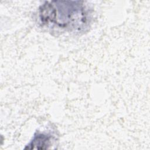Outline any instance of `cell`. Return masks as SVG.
I'll return each instance as SVG.
<instances>
[{"mask_svg":"<svg viewBox=\"0 0 150 150\" xmlns=\"http://www.w3.org/2000/svg\"><path fill=\"white\" fill-rule=\"evenodd\" d=\"M38 23L51 33H84L93 21V10L81 1H45L38 8Z\"/></svg>","mask_w":150,"mask_h":150,"instance_id":"obj_1","label":"cell"},{"mask_svg":"<svg viewBox=\"0 0 150 150\" xmlns=\"http://www.w3.org/2000/svg\"><path fill=\"white\" fill-rule=\"evenodd\" d=\"M53 137L52 135L45 132H36L31 141L25 148V149H46L52 145Z\"/></svg>","mask_w":150,"mask_h":150,"instance_id":"obj_2","label":"cell"}]
</instances>
